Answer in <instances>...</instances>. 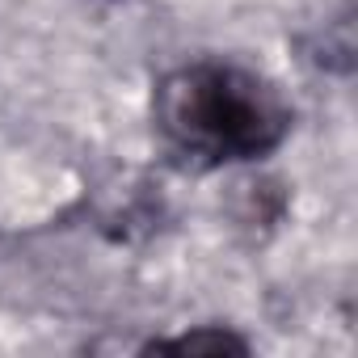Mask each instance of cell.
<instances>
[{
  "label": "cell",
  "instance_id": "1",
  "mask_svg": "<svg viewBox=\"0 0 358 358\" xmlns=\"http://www.w3.org/2000/svg\"><path fill=\"white\" fill-rule=\"evenodd\" d=\"M156 122L177 152L203 164L262 160L287 139L291 101L253 68L199 59L160 80Z\"/></svg>",
  "mask_w": 358,
  "mask_h": 358
},
{
  "label": "cell",
  "instance_id": "2",
  "mask_svg": "<svg viewBox=\"0 0 358 358\" xmlns=\"http://www.w3.org/2000/svg\"><path fill=\"white\" fill-rule=\"evenodd\" d=\"M152 350H190V354H224V350H249L241 337H232L228 329H199V333H186L177 341H156Z\"/></svg>",
  "mask_w": 358,
  "mask_h": 358
}]
</instances>
